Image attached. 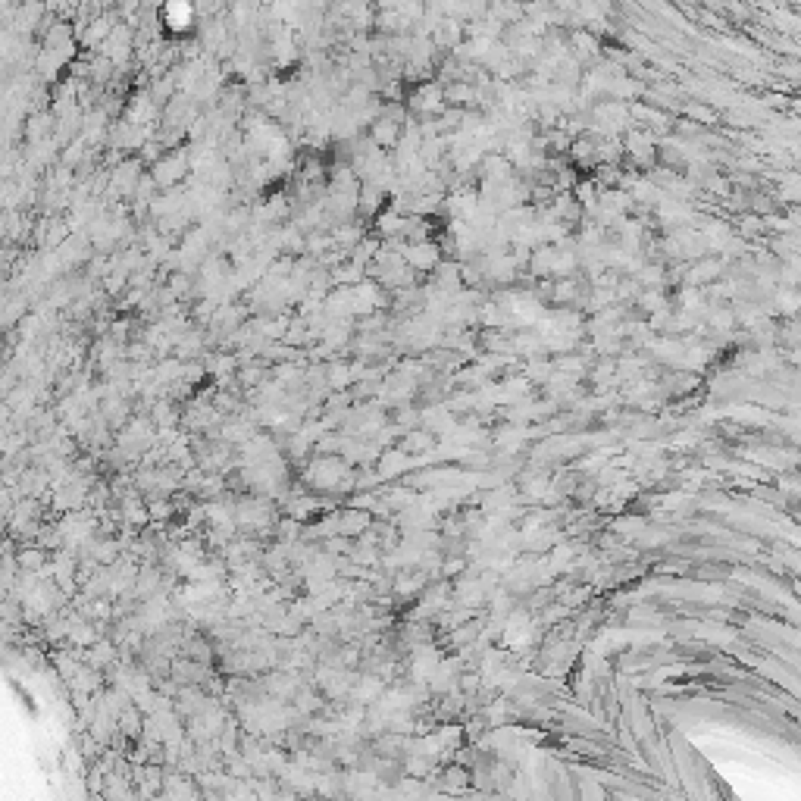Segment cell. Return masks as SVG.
<instances>
[{
  "instance_id": "1",
  "label": "cell",
  "mask_w": 801,
  "mask_h": 801,
  "mask_svg": "<svg viewBox=\"0 0 801 801\" xmlns=\"http://www.w3.org/2000/svg\"><path fill=\"white\" fill-rule=\"evenodd\" d=\"M185 169H188L185 154H166L154 166V182L157 185H172V182H179V179L185 176Z\"/></svg>"
},
{
  "instance_id": "2",
  "label": "cell",
  "mask_w": 801,
  "mask_h": 801,
  "mask_svg": "<svg viewBox=\"0 0 801 801\" xmlns=\"http://www.w3.org/2000/svg\"><path fill=\"white\" fill-rule=\"evenodd\" d=\"M400 141V125L395 123V119H379V123L373 125V145L376 147H391Z\"/></svg>"
},
{
  "instance_id": "3",
  "label": "cell",
  "mask_w": 801,
  "mask_h": 801,
  "mask_svg": "<svg viewBox=\"0 0 801 801\" xmlns=\"http://www.w3.org/2000/svg\"><path fill=\"white\" fill-rule=\"evenodd\" d=\"M407 260H410L417 269H432L438 263V251H435V245H413L410 251H407Z\"/></svg>"
},
{
  "instance_id": "4",
  "label": "cell",
  "mask_w": 801,
  "mask_h": 801,
  "mask_svg": "<svg viewBox=\"0 0 801 801\" xmlns=\"http://www.w3.org/2000/svg\"><path fill=\"white\" fill-rule=\"evenodd\" d=\"M442 783H444V789H464V785L470 783V773H466L460 764H451V767H444Z\"/></svg>"
},
{
  "instance_id": "5",
  "label": "cell",
  "mask_w": 801,
  "mask_h": 801,
  "mask_svg": "<svg viewBox=\"0 0 801 801\" xmlns=\"http://www.w3.org/2000/svg\"><path fill=\"white\" fill-rule=\"evenodd\" d=\"M720 276V260H705L698 267H692V282L701 285V282H710V279Z\"/></svg>"
},
{
  "instance_id": "6",
  "label": "cell",
  "mask_w": 801,
  "mask_h": 801,
  "mask_svg": "<svg viewBox=\"0 0 801 801\" xmlns=\"http://www.w3.org/2000/svg\"><path fill=\"white\" fill-rule=\"evenodd\" d=\"M429 444H432V435L429 432H410L404 438V444H400V451H404V454H420V451L429 448Z\"/></svg>"
},
{
  "instance_id": "7",
  "label": "cell",
  "mask_w": 801,
  "mask_h": 801,
  "mask_svg": "<svg viewBox=\"0 0 801 801\" xmlns=\"http://www.w3.org/2000/svg\"><path fill=\"white\" fill-rule=\"evenodd\" d=\"M479 689H482V673H479V670H466V673L457 676V692L476 695Z\"/></svg>"
},
{
  "instance_id": "8",
  "label": "cell",
  "mask_w": 801,
  "mask_h": 801,
  "mask_svg": "<svg viewBox=\"0 0 801 801\" xmlns=\"http://www.w3.org/2000/svg\"><path fill=\"white\" fill-rule=\"evenodd\" d=\"M442 97H444V101H451V103H470L476 97V91L470 85H451L448 91H442Z\"/></svg>"
},
{
  "instance_id": "9",
  "label": "cell",
  "mask_w": 801,
  "mask_h": 801,
  "mask_svg": "<svg viewBox=\"0 0 801 801\" xmlns=\"http://www.w3.org/2000/svg\"><path fill=\"white\" fill-rule=\"evenodd\" d=\"M404 770H407L410 776H426L429 770H432V761H429L426 754H413V758H407Z\"/></svg>"
},
{
  "instance_id": "10",
  "label": "cell",
  "mask_w": 801,
  "mask_h": 801,
  "mask_svg": "<svg viewBox=\"0 0 801 801\" xmlns=\"http://www.w3.org/2000/svg\"><path fill=\"white\" fill-rule=\"evenodd\" d=\"M44 564V554L38 548H28L19 554V566H28V570H38V566Z\"/></svg>"
},
{
  "instance_id": "11",
  "label": "cell",
  "mask_w": 801,
  "mask_h": 801,
  "mask_svg": "<svg viewBox=\"0 0 801 801\" xmlns=\"http://www.w3.org/2000/svg\"><path fill=\"white\" fill-rule=\"evenodd\" d=\"M464 570H466V561H464V557H457V554H454V561L448 557V561L442 564V576H457V573H464Z\"/></svg>"
},
{
  "instance_id": "12",
  "label": "cell",
  "mask_w": 801,
  "mask_h": 801,
  "mask_svg": "<svg viewBox=\"0 0 801 801\" xmlns=\"http://www.w3.org/2000/svg\"><path fill=\"white\" fill-rule=\"evenodd\" d=\"M642 307L651 310V313H657V310H663V298H661V291H645V294H642Z\"/></svg>"
},
{
  "instance_id": "13",
  "label": "cell",
  "mask_w": 801,
  "mask_h": 801,
  "mask_svg": "<svg viewBox=\"0 0 801 801\" xmlns=\"http://www.w3.org/2000/svg\"><path fill=\"white\" fill-rule=\"evenodd\" d=\"M710 323H714L717 329H732V323H736V320H732V313H717Z\"/></svg>"
},
{
  "instance_id": "14",
  "label": "cell",
  "mask_w": 801,
  "mask_h": 801,
  "mask_svg": "<svg viewBox=\"0 0 801 801\" xmlns=\"http://www.w3.org/2000/svg\"><path fill=\"white\" fill-rule=\"evenodd\" d=\"M354 97H366V91H364V88H357V91H354ZM345 103H347V107H360V101H351V94L345 97Z\"/></svg>"
}]
</instances>
